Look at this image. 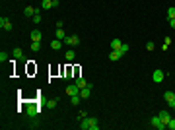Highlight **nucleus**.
Masks as SVG:
<instances>
[{"label": "nucleus", "instance_id": "dca6fc26", "mask_svg": "<svg viewBox=\"0 0 175 130\" xmlns=\"http://www.w3.org/2000/svg\"><path fill=\"white\" fill-rule=\"evenodd\" d=\"M80 99H82L80 95H72V97H70V105H72V107H78V105H80Z\"/></svg>", "mask_w": 175, "mask_h": 130}, {"label": "nucleus", "instance_id": "4be33fe9", "mask_svg": "<svg viewBox=\"0 0 175 130\" xmlns=\"http://www.w3.org/2000/svg\"><path fill=\"white\" fill-rule=\"evenodd\" d=\"M27 115H29V116H31V119H33V116H35V115H37V109H35V107H33V105H29V107H27Z\"/></svg>", "mask_w": 175, "mask_h": 130}, {"label": "nucleus", "instance_id": "393cba45", "mask_svg": "<svg viewBox=\"0 0 175 130\" xmlns=\"http://www.w3.org/2000/svg\"><path fill=\"white\" fill-rule=\"evenodd\" d=\"M6 60H8V55L2 51V52H0V62H6Z\"/></svg>", "mask_w": 175, "mask_h": 130}, {"label": "nucleus", "instance_id": "6ab92c4d", "mask_svg": "<svg viewBox=\"0 0 175 130\" xmlns=\"http://www.w3.org/2000/svg\"><path fill=\"white\" fill-rule=\"evenodd\" d=\"M64 58H66V60H68V62H72L74 58H76V52H74L72 49H70V51H66V56H64Z\"/></svg>", "mask_w": 175, "mask_h": 130}, {"label": "nucleus", "instance_id": "2eb2a0df", "mask_svg": "<svg viewBox=\"0 0 175 130\" xmlns=\"http://www.w3.org/2000/svg\"><path fill=\"white\" fill-rule=\"evenodd\" d=\"M23 14L27 16V18H33V16H35V8H33V6H27V8L23 10Z\"/></svg>", "mask_w": 175, "mask_h": 130}, {"label": "nucleus", "instance_id": "2f4dec72", "mask_svg": "<svg viewBox=\"0 0 175 130\" xmlns=\"http://www.w3.org/2000/svg\"><path fill=\"white\" fill-rule=\"evenodd\" d=\"M169 107H171V109H175V97H173V101L169 103Z\"/></svg>", "mask_w": 175, "mask_h": 130}, {"label": "nucleus", "instance_id": "f257e3e1", "mask_svg": "<svg viewBox=\"0 0 175 130\" xmlns=\"http://www.w3.org/2000/svg\"><path fill=\"white\" fill-rule=\"evenodd\" d=\"M80 128H82V130H97V128H99V122H97V119H90V116H86V119L80 121Z\"/></svg>", "mask_w": 175, "mask_h": 130}, {"label": "nucleus", "instance_id": "412c9836", "mask_svg": "<svg viewBox=\"0 0 175 130\" xmlns=\"http://www.w3.org/2000/svg\"><path fill=\"white\" fill-rule=\"evenodd\" d=\"M76 85H78V88L82 89V88H86V85H88V82H86L84 78H76Z\"/></svg>", "mask_w": 175, "mask_h": 130}, {"label": "nucleus", "instance_id": "20e7f679", "mask_svg": "<svg viewBox=\"0 0 175 130\" xmlns=\"http://www.w3.org/2000/svg\"><path fill=\"white\" fill-rule=\"evenodd\" d=\"M150 122H152V126H154V128H158V130L167 128V126L163 124V122H161V119H160V116H152V121H150Z\"/></svg>", "mask_w": 175, "mask_h": 130}, {"label": "nucleus", "instance_id": "a878e982", "mask_svg": "<svg viewBox=\"0 0 175 130\" xmlns=\"http://www.w3.org/2000/svg\"><path fill=\"white\" fill-rule=\"evenodd\" d=\"M167 128H169V130H175V119H171V121L167 122Z\"/></svg>", "mask_w": 175, "mask_h": 130}, {"label": "nucleus", "instance_id": "cd10ccee", "mask_svg": "<svg viewBox=\"0 0 175 130\" xmlns=\"http://www.w3.org/2000/svg\"><path fill=\"white\" fill-rule=\"evenodd\" d=\"M119 51L123 52V55H127V52H129V45H124V43H123V47H121Z\"/></svg>", "mask_w": 175, "mask_h": 130}, {"label": "nucleus", "instance_id": "bb28decb", "mask_svg": "<svg viewBox=\"0 0 175 130\" xmlns=\"http://www.w3.org/2000/svg\"><path fill=\"white\" fill-rule=\"evenodd\" d=\"M146 49H148V51H154V49H156V45H154L152 41H148V43H146Z\"/></svg>", "mask_w": 175, "mask_h": 130}, {"label": "nucleus", "instance_id": "aec40b11", "mask_svg": "<svg viewBox=\"0 0 175 130\" xmlns=\"http://www.w3.org/2000/svg\"><path fill=\"white\" fill-rule=\"evenodd\" d=\"M173 97H175V93H173V91H166V93H163V99H166L167 103L173 101Z\"/></svg>", "mask_w": 175, "mask_h": 130}, {"label": "nucleus", "instance_id": "ddd939ff", "mask_svg": "<svg viewBox=\"0 0 175 130\" xmlns=\"http://www.w3.org/2000/svg\"><path fill=\"white\" fill-rule=\"evenodd\" d=\"M12 56H14L16 60H18V58H23V51H22V49H18V47H16L14 51H12Z\"/></svg>", "mask_w": 175, "mask_h": 130}, {"label": "nucleus", "instance_id": "f3484780", "mask_svg": "<svg viewBox=\"0 0 175 130\" xmlns=\"http://www.w3.org/2000/svg\"><path fill=\"white\" fill-rule=\"evenodd\" d=\"M29 49H31L33 52H37L39 49H41V41H31V45H29Z\"/></svg>", "mask_w": 175, "mask_h": 130}, {"label": "nucleus", "instance_id": "a211bd4d", "mask_svg": "<svg viewBox=\"0 0 175 130\" xmlns=\"http://www.w3.org/2000/svg\"><path fill=\"white\" fill-rule=\"evenodd\" d=\"M62 45H64V43L60 41V39H55V41H51V47H53V49H55V51H59V49H60V47H62Z\"/></svg>", "mask_w": 175, "mask_h": 130}, {"label": "nucleus", "instance_id": "4468645a", "mask_svg": "<svg viewBox=\"0 0 175 130\" xmlns=\"http://www.w3.org/2000/svg\"><path fill=\"white\" fill-rule=\"evenodd\" d=\"M56 39H60V41H64V39H66V31H64V29H62V27H60V29H56Z\"/></svg>", "mask_w": 175, "mask_h": 130}, {"label": "nucleus", "instance_id": "9d476101", "mask_svg": "<svg viewBox=\"0 0 175 130\" xmlns=\"http://www.w3.org/2000/svg\"><path fill=\"white\" fill-rule=\"evenodd\" d=\"M121 47H123V41H121V39H113V41H111V51H119Z\"/></svg>", "mask_w": 175, "mask_h": 130}, {"label": "nucleus", "instance_id": "6e6552de", "mask_svg": "<svg viewBox=\"0 0 175 130\" xmlns=\"http://www.w3.org/2000/svg\"><path fill=\"white\" fill-rule=\"evenodd\" d=\"M90 95H92V84H88L86 88L80 89V97H82V99H88Z\"/></svg>", "mask_w": 175, "mask_h": 130}, {"label": "nucleus", "instance_id": "7c9ffc66", "mask_svg": "<svg viewBox=\"0 0 175 130\" xmlns=\"http://www.w3.org/2000/svg\"><path fill=\"white\" fill-rule=\"evenodd\" d=\"M169 25H171V29H175V19H169Z\"/></svg>", "mask_w": 175, "mask_h": 130}, {"label": "nucleus", "instance_id": "7ed1b4c3", "mask_svg": "<svg viewBox=\"0 0 175 130\" xmlns=\"http://www.w3.org/2000/svg\"><path fill=\"white\" fill-rule=\"evenodd\" d=\"M0 27L4 29V31H12V22H10L6 16H2V18H0Z\"/></svg>", "mask_w": 175, "mask_h": 130}, {"label": "nucleus", "instance_id": "5701e85b", "mask_svg": "<svg viewBox=\"0 0 175 130\" xmlns=\"http://www.w3.org/2000/svg\"><path fill=\"white\" fill-rule=\"evenodd\" d=\"M167 18L169 19H175V8L171 6V8H167Z\"/></svg>", "mask_w": 175, "mask_h": 130}, {"label": "nucleus", "instance_id": "39448f33", "mask_svg": "<svg viewBox=\"0 0 175 130\" xmlns=\"http://www.w3.org/2000/svg\"><path fill=\"white\" fill-rule=\"evenodd\" d=\"M55 6H59V0H43L41 2L43 10H51V8H55Z\"/></svg>", "mask_w": 175, "mask_h": 130}, {"label": "nucleus", "instance_id": "c85d7f7f", "mask_svg": "<svg viewBox=\"0 0 175 130\" xmlns=\"http://www.w3.org/2000/svg\"><path fill=\"white\" fill-rule=\"evenodd\" d=\"M33 22H35V23H39V22H41V16H39V14H35V16H33Z\"/></svg>", "mask_w": 175, "mask_h": 130}, {"label": "nucleus", "instance_id": "c756f323", "mask_svg": "<svg viewBox=\"0 0 175 130\" xmlns=\"http://www.w3.org/2000/svg\"><path fill=\"white\" fill-rule=\"evenodd\" d=\"M49 107H51V109L56 107V99H51V101H49Z\"/></svg>", "mask_w": 175, "mask_h": 130}, {"label": "nucleus", "instance_id": "f03ea898", "mask_svg": "<svg viewBox=\"0 0 175 130\" xmlns=\"http://www.w3.org/2000/svg\"><path fill=\"white\" fill-rule=\"evenodd\" d=\"M62 43H64V47H78L80 39H78V35H66V39Z\"/></svg>", "mask_w": 175, "mask_h": 130}, {"label": "nucleus", "instance_id": "0eeeda50", "mask_svg": "<svg viewBox=\"0 0 175 130\" xmlns=\"http://www.w3.org/2000/svg\"><path fill=\"white\" fill-rule=\"evenodd\" d=\"M66 95H80V88L76 84H72V85H66Z\"/></svg>", "mask_w": 175, "mask_h": 130}, {"label": "nucleus", "instance_id": "9b49d317", "mask_svg": "<svg viewBox=\"0 0 175 130\" xmlns=\"http://www.w3.org/2000/svg\"><path fill=\"white\" fill-rule=\"evenodd\" d=\"M123 52H121V51H111L109 52V58H111V60H119V58H123Z\"/></svg>", "mask_w": 175, "mask_h": 130}, {"label": "nucleus", "instance_id": "b1692460", "mask_svg": "<svg viewBox=\"0 0 175 130\" xmlns=\"http://www.w3.org/2000/svg\"><path fill=\"white\" fill-rule=\"evenodd\" d=\"M171 45V39L169 37H166V41H163V47H161V49H163V51H167V47Z\"/></svg>", "mask_w": 175, "mask_h": 130}, {"label": "nucleus", "instance_id": "423d86ee", "mask_svg": "<svg viewBox=\"0 0 175 130\" xmlns=\"http://www.w3.org/2000/svg\"><path fill=\"white\" fill-rule=\"evenodd\" d=\"M163 78H166V74H163L161 70H154V74H152V80L156 82V84H161V82H163Z\"/></svg>", "mask_w": 175, "mask_h": 130}, {"label": "nucleus", "instance_id": "1a4fd4ad", "mask_svg": "<svg viewBox=\"0 0 175 130\" xmlns=\"http://www.w3.org/2000/svg\"><path fill=\"white\" fill-rule=\"evenodd\" d=\"M161 119V122H163V124L167 126V122L171 121V115H169V111H160V115H158Z\"/></svg>", "mask_w": 175, "mask_h": 130}, {"label": "nucleus", "instance_id": "f8f14e48", "mask_svg": "<svg viewBox=\"0 0 175 130\" xmlns=\"http://www.w3.org/2000/svg\"><path fill=\"white\" fill-rule=\"evenodd\" d=\"M29 37H31V41H41L43 35H41V31H37V29H35V31L29 33Z\"/></svg>", "mask_w": 175, "mask_h": 130}]
</instances>
